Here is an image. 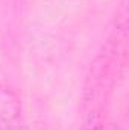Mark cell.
Returning <instances> with one entry per match:
<instances>
[{
    "instance_id": "cell-1",
    "label": "cell",
    "mask_w": 129,
    "mask_h": 130,
    "mask_svg": "<svg viewBox=\"0 0 129 130\" xmlns=\"http://www.w3.org/2000/svg\"><path fill=\"white\" fill-rule=\"evenodd\" d=\"M0 130H29L18 95L0 82Z\"/></svg>"
}]
</instances>
